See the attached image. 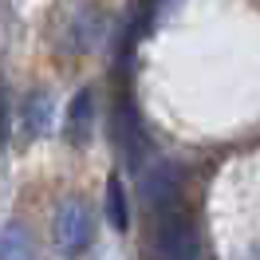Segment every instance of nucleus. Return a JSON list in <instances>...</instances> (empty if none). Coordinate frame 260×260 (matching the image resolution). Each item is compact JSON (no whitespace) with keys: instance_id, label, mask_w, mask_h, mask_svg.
<instances>
[{"instance_id":"423d86ee","label":"nucleus","mask_w":260,"mask_h":260,"mask_svg":"<svg viewBox=\"0 0 260 260\" xmlns=\"http://www.w3.org/2000/svg\"><path fill=\"white\" fill-rule=\"evenodd\" d=\"M0 260H40L36 252V241L24 225H4L0 229Z\"/></svg>"},{"instance_id":"f03ea898","label":"nucleus","mask_w":260,"mask_h":260,"mask_svg":"<svg viewBox=\"0 0 260 260\" xmlns=\"http://www.w3.org/2000/svg\"><path fill=\"white\" fill-rule=\"evenodd\" d=\"M51 241L63 256H83L91 241H95V213L87 201L79 197H67L63 205L55 209V221H51Z\"/></svg>"},{"instance_id":"39448f33","label":"nucleus","mask_w":260,"mask_h":260,"mask_svg":"<svg viewBox=\"0 0 260 260\" xmlns=\"http://www.w3.org/2000/svg\"><path fill=\"white\" fill-rule=\"evenodd\" d=\"M91 114H95V99H91V91H79V95L71 99L67 122H63V138L71 146H83L91 138Z\"/></svg>"},{"instance_id":"20e7f679","label":"nucleus","mask_w":260,"mask_h":260,"mask_svg":"<svg viewBox=\"0 0 260 260\" xmlns=\"http://www.w3.org/2000/svg\"><path fill=\"white\" fill-rule=\"evenodd\" d=\"M142 201L150 213L166 209V205H178L181 201V170L174 162H154L142 174Z\"/></svg>"},{"instance_id":"0eeeda50","label":"nucleus","mask_w":260,"mask_h":260,"mask_svg":"<svg viewBox=\"0 0 260 260\" xmlns=\"http://www.w3.org/2000/svg\"><path fill=\"white\" fill-rule=\"evenodd\" d=\"M51 126V99L44 91H36L32 99H24V130H28V138H40V134H48Z\"/></svg>"},{"instance_id":"7ed1b4c3","label":"nucleus","mask_w":260,"mask_h":260,"mask_svg":"<svg viewBox=\"0 0 260 260\" xmlns=\"http://www.w3.org/2000/svg\"><path fill=\"white\" fill-rule=\"evenodd\" d=\"M114 142L122 150V158H126L130 170H142L150 158V130L142 122V114L134 107V99H118L114 103Z\"/></svg>"},{"instance_id":"6e6552de","label":"nucleus","mask_w":260,"mask_h":260,"mask_svg":"<svg viewBox=\"0 0 260 260\" xmlns=\"http://www.w3.org/2000/svg\"><path fill=\"white\" fill-rule=\"evenodd\" d=\"M107 221H111L118 233H122L126 221H130V213H126V189L118 185V178L107 181Z\"/></svg>"},{"instance_id":"f257e3e1","label":"nucleus","mask_w":260,"mask_h":260,"mask_svg":"<svg viewBox=\"0 0 260 260\" xmlns=\"http://www.w3.org/2000/svg\"><path fill=\"white\" fill-rule=\"evenodd\" d=\"M150 260H201V237L189 213L178 205H166L154 213V233H150Z\"/></svg>"},{"instance_id":"1a4fd4ad","label":"nucleus","mask_w":260,"mask_h":260,"mask_svg":"<svg viewBox=\"0 0 260 260\" xmlns=\"http://www.w3.org/2000/svg\"><path fill=\"white\" fill-rule=\"evenodd\" d=\"M4 130H8V111H4V91H0V142H4Z\"/></svg>"}]
</instances>
